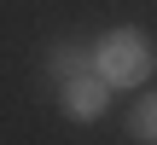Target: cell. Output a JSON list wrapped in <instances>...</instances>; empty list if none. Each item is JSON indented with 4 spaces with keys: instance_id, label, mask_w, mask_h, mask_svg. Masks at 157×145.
<instances>
[{
    "instance_id": "obj_1",
    "label": "cell",
    "mask_w": 157,
    "mask_h": 145,
    "mask_svg": "<svg viewBox=\"0 0 157 145\" xmlns=\"http://www.w3.org/2000/svg\"><path fill=\"white\" fill-rule=\"evenodd\" d=\"M151 41L140 35V29H111L99 46H93V70L111 81V87H140L146 76H151Z\"/></svg>"
},
{
    "instance_id": "obj_2",
    "label": "cell",
    "mask_w": 157,
    "mask_h": 145,
    "mask_svg": "<svg viewBox=\"0 0 157 145\" xmlns=\"http://www.w3.org/2000/svg\"><path fill=\"white\" fill-rule=\"evenodd\" d=\"M105 99H111V81H105L99 70L64 81V116H70V122H93V116L105 110Z\"/></svg>"
},
{
    "instance_id": "obj_3",
    "label": "cell",
    "mask_w": 157,
    "mask_h": 145,
    "mask_svg": "<svg viewBox=\"0 0 157 145\" xmlns=\"http://www.w3.org/2000/svg\"><path fill=\"white\" fill-rule=\"evenodd\" d=\"M128 134L146 139V145H157V93H151V99H140V105L128 110Z\"/></svg>"
},
{
    "instance_id": "obj_4",
    "label": "cell",
    "mask_w": 157,
    "mask_h": 145,
    "mask_svg": "<svg viewBox=\"0 0 157 145\" xmlns=\"http://www.w3.org/2000/svg\"><path fill=\"white\" fill-rule=\"evenodd\" d=\"M87 58H93V52H82V46H64V52H52V76L76 81V76H87Z\"/></svg>"
}]
</instances>
